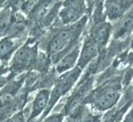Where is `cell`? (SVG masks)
<instances>
[{"mask_svg": "<svg viewBox=\"0 0 133 122\" xmlns=\"http://www.w3.org/2000/svg\"><path fill=\"white\" fill-rule=\"evenodd\" d=\"M87 23V17L83 16L81 20L65 28L60 29L51 38L48 44V54L52 61L56 63L62 55L79 43V38Z\"/></svg>", "mask_w": 133, "mask_h": 122, "instance_id": "cell-1", "label": "cell"}, {"mask_svg": "<svg viewBox=\"0 0 133 122\" xmlns=\"http://www.w3.org/2000/svg\"><path fill=\"white\" fill-rule=\"evenodd\" d=\"M123 76L112 77L105 81L97 88L93 90L83 101L89 103L99 112L110 110L116 105L120 101L123 92Z\"/></svg>", "mask_w": 133, "mask_h": 122, "instance_id": "cell-2", "label": "cell"}, {"mask_svg": "<svg viewBox=\"0 0 133 122\" xmlns=\"http://www.w3.org/2000/svg\"><path fill=\"white\" fill-rule=\"evenodd\" d=\"M82 72H83V69L81 68L75 66L71 69L61 73L58 80L55 82V87L52 91H51L50 101H49L48 106L45 110V114H48L50 112L51 109L55 106V104L62 96L66 95L72 88V86L75 85L77 80L79 79Z\"/></svg>", "mask_w": 133, "mask_h": 122, "instance_id": "cell-3", "label": "cell"}, {"mask_svg": "<svg viewBox=\"0 0 133 122\" xmlns=\"http://www.w3.org/2000/svg\"><path fill=\"white\" fill-rule=\"evenodd\" d=\"M86 0H65L59 12L64 24H71L81 20L87 10Z\"/></svg>", "mask_w": 133, "mask_h": 122, "instance_id": "cell-4", "label": "cell"}, {"mask_svg": "<svg viewBox=\"0 0 133 122\" xmlns=\"http://www.w3.org/2000/svg\"><path fill=\"white\" fill-rule=\"evenodd\" d=\"M133 7V0H104L103 11L105 18L115 22Z\"/></svg>", "mask_w": 133, "mask_h": 122, "instance_id": "cell-5", "label": "cell"}, {"mask_svg": "<svg viewBox=\"0 0 133 122\" xmlns=\"http://www.w3.org/2000/svg\"><path fill=\"white\" fill-rule=\"evenodd\" d=\"M112 25L110 22H106L105 20L99 22H96L93 24L92 28L88 37L92 40L97 46L103 51L107 47L110 38L112 37Z\"/></svg>", "mask_w": 133, "mask_h": 122, "instance_id": "cell-6", "label": "cell"}, {"mask_svg": "<svg viewBox=\"0 0 133 122\" xmlns=\"http://www.w3.org/2000/svg\"><path fill=\"white\" fill-rule=\"evenodd\" d=\"M36 57V51L33 47L24 45L15 53L11 62V68L15 72H22L27 69Z\"/></svg>", "mask_w": 133, "mask_h": 122, "instance_id": "cell-7", "label": "cell"}, {"mask_svg": "<svg viewBox=\"0 0 133 122\" xmlns=\"http://www.w3.org/2000/svg\"><path fill=\"white\" fill-rule=\"evenodd\" d=\"M101 52L102 51L97 46V43H95L89 37H87L83 42V46H82L76 66L83 69L85 67H87V65L89 63H91L93 60L96 59Z\"/></svg>", "mask_w": 133, "mask_h": 122, "instance_id": "cell-8", "label": "cell"}, {"mask_svg": "<svg viewBox=\"0 0 133 122\" xmlns=\"http://www.w3.org/2000/svg\"><path fill=\"white\" fill-rule=\"evenodd\" d=\"M81 52V44L77 43L76 45L72 47L69 51H68L64 55H62L55 64V69L58 73H63L71 69L77 65L78 58Z\"/></svg>", "mask_w": 133, "mask_h": 122, "instance_id": "cell-9", "label": "cell"}, {"mask_svg": "<svg viewBox=\"0 0 133 122\" xmlns=\"http://www.w3.org/2000/svg\"><path fill=\"white\" fill-rule=\"evenodd\" d=\"M50 96L51 91L48 89H41V91H38V93L37 94L36 98L33 101V104H32V111H31L29 120L36 118L43 111L46 110L49 101H50Z\"/></svg>", "mask_w": 133, "mask_h": 122, "instance_id": "cell-10", "label": "cell"}, {"mask_svg": "<svg viewBox=\"0 0 133 122\" xmlns=\"http://www.w3.org/2000/svg\"><path fill=\"white\" fill-rule=\"evenodd\" d=\"M15 45L13 41L9 38H6L0 41V59H7L12 54Z\"/></svg>", "mask_w": 133, "mask_h": 122, "instance_id": "cell-11", "label": "cell"}, {"mask_svg": "<svg viewBox=\"0 0 133 122\" xmlns=\"http://www.w3.org/2000/svg\"><path fill=\"white\" fill-rule=\"evenodd\" d=\"M10 24V16L9 11H3L0 16V33L6 31V29L9 27Z\"/></svg>", "mask_w": 133, "mask_h": 122, "instance_id": "cell-12", "label": "cell"}, {"mask_svg": "<svg viewBox=\"0 0 133 122\" xmlns=\"http://www.w3.org/2000/svg\"><path fill=\"white\" fill-rule=\"evenodd\" d=\"M65 113H56V114H52L45 118V121H62L65 117Z\"/></svg>", "mask_w": 133, "mask_h": 122, "instance_id": "cell-13", "label": "cell"}, {"mask_svg": "<svg viewBox=\"0 0 133 122\" xmlns=\"http://www.w3.org/2000/svg\"><path fill=\"white\" fill-rule=\"evenodd\" d=\"M24 120V117H23V114L21 113H18V114H15L13 117L9 119V121H23Z\"/></svg>", "mask_w": 133, "mask_h": 122, "instance_id": "cell-14", "label": "cell"}, {"mask_svg": "<svg viewBox=\"0 0 133 122\" xmlns=\"http://www.w3.org/2000/svg\"><path fill=\"white\" fill-rule=\"evenodd\" d=\"M124 120L125 121H133V107H131L128 114L124 117Z\"/></svg>", "mask_w": 133, "mask_h": 122, "instance_id": "cell-15", "label": "cell"}, {"mask_svg": "<svg viewBox=\"0 0 133 122\" xmlns=\"http://www.w3.org/2000/svg\"><path fill=\"white\" fill-rule=\"evenodd\" d=\"M97 0H86V3H87V5L89 6V7L92 8L93 6L95 5L96 2H97Z\"/></svg>", "mask_w": 133, "mask_h": 122, "instance_id": "cell-16", "label": "cell"}]
</instances>
